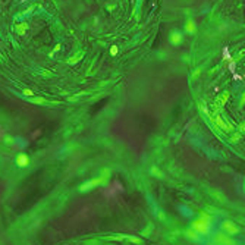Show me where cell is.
<instances>
[{
    "instance_id": "obj_11",
    "label": "cell",
    "mask_w": 245,
    "mask_h": 245,
    "mask_svg": "<svg viewBox=\"0 0 245 245\" xmlns=\"http://www.w3.org/2000/svg\"><path fill=\"white\" fill-rule=\"evenodd\" d=\"M24 94L25 95H34V93L31 91V90H24Z\"/></svg>"
},
{
    "instance_id": "obj_1",
    "label": "cell",
    "mask_w": 245,
    "mask_h": 245,
    "mask_svg": "<svg viewBox=\"0 0 245 245\" xmlns=\"http://www.w3.org/2000/svg\"><path fill=\"white\" fill-rule=\"evenodd\" d=\"M123 191H125L123 184L120 181L115 179V181H112L110 184L107 185L106 188H103V197H106L107 200H113V198H116L117 195L122 194Z\"/></svg>"
},
{
    "instance_id": "obj_7",
    "label": "cell",
    "mask_w": 245,
    "mask_h": 245,
    "mask_svg": "<svg viewBox=\"0 0 245 245\" xmlns=\"http://www.w3.org/2000/svg\"><path fill=\"white\" fill-rule=\"evenodd\" d=\"M228 69L232 73H235V69H236V62H235V60H229L228 62Z\"/></svg>"
},
{
    "instance_id": "obj_2",
    "label": "cell",
    "mask_w": 245,
    "mask_h": 245,
    "mask_svg": "<svg viewBox=\"0 0 245 245\" xmlns=\"http://www.w3.org/2000/svg\"><path fill=\"white\" fill-rule=\"evenodd\" d=\"M28 31V24L22 22V24H16V33L19 35H25V33Z\"/></svg>"
},
{
    "instance_id": "obj_5",
    "label": "cell",
    "mask_w": 245,
    "mask_h": 245,
    "mask_svg": "<svg viewBox=\"0 0 245 245\" xmlns=\"http://www.w3.org/2000/svg\"><path fill=\"white\" fill-rule=\"evenodd\" d=\"M185 29H186V31H188L190 34L195 33V24L192 22V21H188V22H186V25H185Z\"/></svg>"
},
{
    "instance_id": "obj_6",
    "label": "cell",
    "mask_w": 245,
    "mask_h": 245,
    "mask_svg": "<svg viewBox=\"0 0 245 245\" xmlns=\"http://www.w3.org/2000/svg\"><path fill=\"white\" fill-rule=\"evenodd\" d=\"M223 59L226 62H229V60H232V57H230V51H229V49L228 47H223Z\"/></svg>"
},
{
    "instance_id": "obj_8",
    "label": "cell",
    "mask_w": 245,
    "mask_h": 245,
    "mask_svg": "<svg viewBox=\"0 0 245 245\" xmlns=\"http://www.w3.org/2000/svg\"><path fill=\"white\" fill-rule=\"evenodd\" d=\"M40 135H41V129H35L33 134H31V138L33 139H35V138H38Z\"/></svg>"
},
{
    "instance_id": "obj_9",
    "label": "cell",
    "mask_w": 245,
    "mask_h": 245,
    "mask_svg": "<svg viewBox=\"0 0 245 245\" xmlns=\"http://www.w3.org/2000/svg\"><path fill=\"white\" fill-rule=\"evenodd\" d=\"M110 53H112L113 56H116V55H117V46H113V47H112V49H110Z\"/></svg>"
},
{
    "instance_id": "obj_4",
    "label": "cell",
    "mask_w": 245,
    "mask_h": 245,
    "mask_svg": "<svg viewBox=\"0 0 245 245\" xmlns=\"http://www.w3.org/2000/svg\"><path fill=\"white\" fill-rule=\"evenodd\" d=\"M28 162H29V160H28V157L25 156V154H19L18 159H16V163L19 164V166H27Z\"/></svg>"
},
{
    "instance_id": "obj_3",
    "label": "cell",
    "mask_w": 245,
    "mask_h": 245,
    "mask_svg": "<svg viewBox=\"0 0 245 245\" xmlns=\"http://www.w3.org/2000/svg\"><path fill=\"white\" fill-rule=\"evenodd\" d=\"M170 43H172V44H181V43H182V37H181V34L173 33L172 35H170Z\"/></svg>"
},
{
    "instance_id": "obj_10",
    "label": "cell",
    "mask_w": 245,
    "mask_h": 245,
    "mask_svg": "<svg viewBox=\"0 0 245 245\" xmlns=\"http://www.w3.org/2000/svg\"><path fill=\"white\" fill-rule=\"evenodd\" d=\"M234 79H235V81H242L244 78H242V75H238V73L235 72L234 73Z\"/></svg>"
},
{
    "instance_id": "obj_12",
    "label": "cell",
    "mask_w": 245,
    "mask_h": 245,
    "mask_svg": "<svg viewBox=\"0 0 245 245\" xmlns=\"http://www.w3.org/2000/svg\"><path fill=\"white\" fill-rule=\"evenodd\" d=\"M5 137V129H3V126L0 125V138H3Z\"/></svg>"
}]
</instances>
